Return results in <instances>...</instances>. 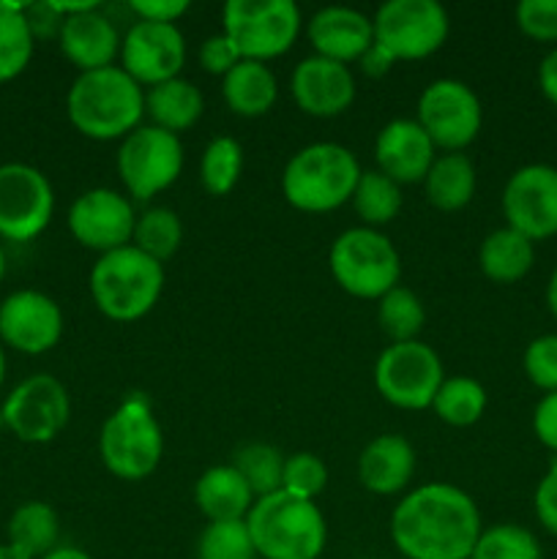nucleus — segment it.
Masks as SVG:
<instances>
[{"mask_svg":"<svg viewBox=\"0 0 557 559\" xmlns=\"http://www.w3.org/2000/svg\"><path fill=\"white\" fill-rule=\"evenodd\" d=\"M481 533L478 506L451 484L418 486L391 513V540L407 559H470Z\"/></svg>","mask_w":557,"mask_h":559,"instance_id":"1","label":"nucleus"},{"mask_svg":"<svg viewBox=\"0 0 557 559\" xmlns=\"http://www.w3.org/2000/svg\"><path fill=\"white\" fill-rule=\"evenodd\" d=\"M66 109L71 126L87 140H123L140 129L145 87L137 85L120 66L85 71L71 82Z\"/></svg>","mask_w":557,"mask_h":559,"instance_id":"2","label":"nucleus"},{"mask_svg":"<svg viewBox=\"0 0 557 559\" xmlns=\"http://www.w3.org/2000/svg\"><path fill=\"white\" fill-rule=\"evenodd\" d=\"M251 544L262 559H320L328 524L317 502L276 491L260 497L246 516Z\"/></svg>","mask_w":557,"mask_h":559,"instance_id":"3","label":"nucleus"},{"mask_svg":"<svg viewBox=\"0 0 557 559\" xmlns=\"http://www.w3.org/2000/svg\"><path fill=\"white\" fill-rule=\"evenodd\" d=\"M360 164L349 147L315 142L295 153L282 173V194L295 211L331 213L353 200Z\"/></svg>","mask_w":557,"mask_h":559,"instance_id":"4","label":"nucleus"},{"mask_svg":"<svg viewBox=\"0 0 557 559\" xmlns=\"http://www.w3.org/2000/svg\"><path fill=\"white\" fill-rule=\"evenodd\" d=\"M164 265L137 246L107 251L91 271V295L107 320L137 322L151 314L164 293Z\"/></svg>","mask_w":557,"mask_h":559,"instance_id":"5","label":"nucleus"},{"mask_svg":"<svg viewBox=\"0 0 557 559\" xmlns=\"http://www.w3.org/2000/svg\"><path fill=\"white\" fill-rule=\"evenodd\" d=\"M98 456L107 473L120 480H145L164 456V435L145 396L126 399L102 426Z\"/></svg>","mask_w":557,"mask_h":559,"instance_id":"6","label":"nucleus"},{"mask_svg":"<svg viewBox=\"0 0 557 559\" xmlns=\"http://www.w3.org/2000/svg\"><path fill=\"white\" fill-rule=\"evenodd\" d=\"M331 273L339 287L353 298L380 300L399 287L402 260L391 240L369 227H353L331 246Z\"/></svg>","mask_w":557,"mask_h":559,"instance_id":"7","label":"nucleus"},{"mask_svg":"<svg viewBox=\"0 0 557 559\" xmlns=\"http://www.w3.org/2000/svg\"><path fill=\"white\" fill-rule=\"evenodd\" d=\"M222 25L240 58L268 63L298 41L300 11L293 0H229Z\"/></svg>","mask_w":557,"mask_h":559,"instance_id":"8","label":"nucleus"},{"mask_svg":"<svg viewBox=\"0 0 557 559\" xmlns=\"http://www.w3.org/2000/svg\"><path fill=\"white\" fill-rule=\"evenodd\" d=\"M375 47L396 60H424L451 33L448 11L437 0H388L371 16Z\"/></svg>","mask_w":557,"mask_h":559,"instance_id":"9","label":"nucleus"},{"mask_svg":"<svg viewBox=\"0 0 557 559\" xmlns=\"http://www.w3.org/2000/svg\"><path fill=\"white\" fill-rule=\"evenodd\" d=\"M183 173V145L178 134L140 126L123 136L118 151V175L129 197L145 202L167 191Z\"/></svg>","mask_w":557,"mask_h":559,"instance_id":"10","label":"nucleus"},{"mask_svg":"<svg viewBox=\"0 0 557 559\" xmlns=\"http://www.w3.org/2000/svg\"><path fill=\"white\" fill-rule=\"evenodd\" d=\"M442 380L440 355L418 338L391 344L375 364L377 393L399 409H429Z\"/></svg>","mask_w":557,"mask_h":559,"instance_id":"11","label":"nucleus"},{"mask_svg":"<svg viewBox=\"0 0 557 559\" xmlns=\"http://www.w3.org/2000/svg\"><path fill=\"white\" fill-rule=\"evenodd\" d=\"M418 126L431 145L446 153H462L473 145L484 123V109L473 87L459 80H435L418 98Z\"/></svg>","mask_w":557,"mask_h":559,"instance_id":"12","label":"nucleus"},{"mask_svg":"<svg viewBox=\"0 0 557 559\" xmlns=\"http://www.w3.org/2000/svg\"><path fill=\"white\" fill-rule=\"evenodd\" d=\"M55 191L47 175L31 164L0 167V238L27 243L49 227Z\"/></svg>","mask_w":557,"mask_h":559,"instance_id":"13","label":"nucleus"},{"mask_svg":"<svg viewBox=\"0 0 557 559\" xmlns=\"http://www.w3.org/2000/svg\"><path fill=\"white\" fill-rule=\"evenodd\" d=\"M71 415L69 391L52 374H33L9 393L3 420L11 435L31 445L52 442L66 429Z\"/></svg>","mask_w":557,"mask_h":559,"instance_id":"14","label":"nucleus"},{"mask_svg":"<svg viewBox=\"0 0 557 559\" xmlns=\"http://www.w3.org/2000/svg\"><path fill=\"white\" fill-rule=\"evenodd\" d=\"M506 227L528 240L557 235V169L549 164H528L508 178L502 189Z\"/></svg>","mask_w":557,"mask_h":559,"instance_id":"15","label":"nucleus"},{"mask_svg":"<svg viewBox=\"0 0 557 559\" xmlns=\"http://www.w3.org/2000/svg\"><path fill=\"white\" fill-rule=\"evenodd\" d=\"M183 63L186 41L178 25L137 20L120 41V69L142 87L175 80Z\"/></svg>","mask_w":557,"mask_h":559,"instance_id":"16","label":"nucleus"},{"mask_svg":"<svg viewBox=\"0 0 557 559\" xmlns=\"http://www.w3.org/2000/svg\"><path fill=\"white\" fill-rule=\"evenodd\" d=\"M137 213L120 191L91 189L76 197L69 207V233L85 249L107 251L131 246Z\"/></svg>","mask_w":557,"mask_h":559,"instance_id":"17","label":"nucleus"},{"mask_svg":"<svg viewBox=\"0 0 557 559\" xmlns=\"http://www.w3.org/2000/svg\"><path fill=\"white\" fill-rule=\"evenodd\" d=\"M63 336V311L36 289L11 293L0 304V338L25 355H44Z\"/></svg>","mask_w":557,"mask_h":559,"instance_id":"18","label":"nucleus"},{"mask_svg":"<svg viewBox=\"0 0 557 559\" xmlns=\"http://www.w3.org/2000/svg\"><path fill=\"white\" fill-rule=\"evenodd\" d=\"M289 93L311 118H336L355 102V80L344 63L311 55L295 66Z\"/></svg>","mask_w":557,"mask_h":559,"instance_id":"19","label":"nucleus"},{"mask_svg":"<svg viewBox=\"0 0 557 559\" xmlns=\"http://www.w3.org/2000/svg\"><path fill=\"white\" fill-rule=\"evenodd\" d=\"M437 147L420 129L418 120L396 118L382 126L375 142V158L382 175L393 183H424L431 164L437 158Z\"/></svg>","mask_w":557,"mask_h":559,"instance_id":"20","label":"nucleus"},{"mask_svg":"<svg viewBox=\"0 0 557 559\" xmlns=\"http://www.w3.org/2000/svg\"><path fill=\"white\" fill-rule=\"evenodd\" d=\"M58 38L66 60L76 66L80 74L112 66V60L120 55V41H123L115 31L112 20L98 9V3H85V9L66 16Z\"/></svg>","mask_w":557,"mask_h":559,"instance_id":"21","label":"nucleus"},{"mask_svg":"<svg viewBox=\"0 0 557 559\" xmlns=\"http://www.w3.org/2000/svg\"><path fill=\"white\" fill-rule=\"evenodd\" d=\"M309 41L315 47V55L336 63H355L369 52L375 44V31H371V20L360 14L358 9H347V5H328L320 9L309 20Z\"/></svg>","mask_w":557,"mask_h":559,"instance_id":"22","label":"nucleus"},{"mask_svg":"<svg viewBox=\"0 0 557 559\" xmlns=\"http://www.w3.org/2000/svg\"><path fill=\"white\" fill-rule=\"evenodd\" d=\"M415 475V451L402 435H380L360 451L358 480L366 491L380 497L407 489Z\"/></svg>","mask_w":557,"mask_h":559,"instance_id":"23","label":"nucleus"},{"mask_svg":"<svg viewBox=\"0 0 557 559\" xmlns=\"http://www.w3.org/2000/svg\"><path fill=\"white\" fill-rule=\"evenodd\" d=\"M194 502L202 516L211 522H244L257 497L233 464L205 469L194 484Z\"/></svg>","mask_w":557,"mask_h":559,"instance_id":"24","label":"nucleus"},{"mask_svg":"<svg viewBox=\"0 0 557 559\" xmlns=\"http://www.w3.org/2000/svg\"><path fill=\"white\" fill-rule=\"evenodd\" d=\"M222 96L229 112L240 118H262L278 98L276 74L265 63L240 60L227 76H222Z\"/></svg>","mask_w":557,"mask_h":559,"instance_id":"25","label":"nucleus"},{"mask_svg":"<svg viewBox=\"0 0 557 559\" xmlns=\"http://www.w3.org/2000/svg\"><path fill=\"white\" fill-rule=\"evenodd\" d=\"M202 109H205V98L200 87L183 76L147 87L145 93V112L151 115L153 126L169 134L189 131L202 118Z\"/></svg>","mask_w":557,"mask_h":559,"instance_id":"26","label":"nucleus"},{"mask_svg":"<svg viewBox=\"0 0 557 559\" xmlns=\"http://www.w3.org/2000/svg\"><path fill=\"white\" fill-rule=\"evenodd\" d=\"M535 262L533 240L519 235L517 229L502 227L484 238L478 249V265L489 282L517 284L530 273Z\"/></svg>","mask_w":557,"mask_h":559,"instance_id":"27","label":"nucleus"},{"mask_svg":"<svg viewBox=\"0 0 557 559\" xmlns=\"http://www.w3.org/2000/svg\"><path fill=\"white\" fill-rule=\"evenodd\" d=\"M424 191L429 205H435L437 211H462L475 197L473 162L464 153H442L435 158L429 175L424 178Z\"/></svg>","mask_w":557,"mask_h":559,"instance_id":"28","label":"nucleus"},{"mask_svg":"<svg viewBox=\"0 0 557 559\" xmlns=\"http://www.w3.org/2000/svg\"><path fill=\"white\" fill-rule=\"evenodd\" d=\"M60 519L58 511L47 502H25L9 519V546L31 559L47 557L58 549Z\"/></svg>","mask_w":557,"mask_h":559,"instance_id":"29","label":"nucleus"},{"mask_svg":"<svg viewBox=\"0 0 557 559\" xmlns=\"http://www.w3.org/2000/svg\"><path fill=\"white\" fill-rule=\"evenodd\" d=\"M349 202H353L355 213L366 227H386L402 211V186L393 183L380 169H366V173H360Z\"/></svg>","mask_w":557,"mask_h":559,"instance_id":"30","label":"nucleus"},{"mask_svg":"<svg viewBox=\"0 0 557 559\" xmlns=\"http://www.w3.org/2000/svg\"><path fill=\"white\" fill-rule=\"evenodd\" d=\"M31 25L25 20V5L0 0V82H9L27 69L33 58Z\"/></svg>","mask_w":557,"mask_h":559,"instance_id":"31","label":"nucleus"},{"mask_svg":"<svg viewBox=\"0 0 557 559\" xmlns=\"http://www.w3.org/2000/svg\"><path fill=\"white\" fill-rule=\"evenodd\" d=\"M431 409L442 424L464 429V426L478 424L481 415H484L486 391L473 377H451V380H442Z\"/></svg>","mask_w":557,"mask_h":559,"instance_id":"32","label":"nucleus"},{"mask_svg":"<svg viewBox=\"0 0 557 559\" xmlns=\"http://www.w3.org/2000/svg\"><path fill=\"white\" fill-rule=\"evenodd\" d=\"M180 240H183V224H180L178 213L169 211V207H151V211L137 216L131 246L145 251L162 265L173 260L175 251L180 249Z\"/></svg>","mask_w":557,"mask_h":559,"instance_id":"33","label":"nucleus"},{"mask_svg":"<svg viewBox=\"0 0 557 559\" xmlns=\"http://www.w3.org/2000/svg\"><path fill=\"white\" fill-rule=\"evenodd\" d=\"M377 322L391 344L415 342L426 325V309L418 295L407 287H393L377 300Z\"/></svg>","mask_w":557,"mask_h":559,"instance_id":"34","label":"nucleus"},{"mask_svg":"<svg viewBox=\"0 0 557 559\" xmlns=\"http://www.w3.org/2000/svg\"><path fill=\"white\" fill-rule=\"evenodd\" d=\"M244 173V147L235 136H216L208 142L200 162V183L211 197H227Z\"/></svg>","mask_w":557,"mask_h":559,"instance_id":"35","label":"nucleus"},{"mask_svg":"<svg viewBox=\"0 0 557 559\" xmlns=\"http://www.w3.org/2000/svg\"><path fill=\"white\" fill-rule=\"evenodd\" d=\"M284 459L282 451L268 442H249V445L238 448L233 456V467L244 475L249 484L251 495L260 497L276 495L282 491V475H284Z\"/></svg>","mask_w":557,"mask_h":559,"instance_id":"36","label":"nucleus"},{"mask_svg":"<svg viewBox=\"0 0 557 559\" xmlns=\"http://www.w3.org/2000/svg\"><path fill=\"white\" fill-rule=\"evenodd\" d=\"M470 559H544L538 538L519 524H497L481 533Z\"/></svg>","mask_w":557,"mask_h":559,"instance_id":"37","label":"nucleus"},{"mask_svg":"<svg viewBox=\"0 0 557 559\" xmlns=\"http://www.w3.org/2000/svg\"><path fill=\"white\" fill-rule=\"evenodd\" d=\"M197 559H257L244 522H211L197 540Z\"/></svg>","mask_w":557,"mask_h":559,"instance_id":"38","label":"nucleus"},{"mask_svg":"<svg viewBox=\"0 0 557 559\" xmlns=\"http://www.w3.org/2000/svg\"><path fill=\"white\" fill-rule=\"evenodd\" d=\"M328 486V467L317 453H293L284 459V475H282V491L300 497V500H311L325 491Z\"/></svg>","mask_w":557,"mask_h":559,"instance_id":"39","label":"nucleus"},{"mask_svg":"<svg viewBox=\"0 0 557 559\" xmlns=\"http://www.w3.org/2000/svg\"><path fill=\"white\" fill-rule=\"evenodd\" d=\"M524 374L535 388L557 393V333L538 336L524 349Z\"/></svg>","mask_w":557,"mask_h":559,"instance_id":"40","label":"nucleus"},{"mask_svg":"<svg viewBox=\"0 0 557 559\" xmlns=\"http://www.w3.org/2000/svg\"><path fill=\"white\" fill-rule=\"evenodd\" d=\"M517 25L533 41H557V0H522L517 5Z\"/></svg>","mask_w":557,"mask_h":559,"instance_id":"41","label":"nucleus"},{"mask_svg":"<svg viewBox=\"0 0 557 559\" xmlns=\"http://www.w3.org/2000/svg\"><path fill=\"white\" fill-rule=\"evenodd\" d=\"M240 52L235 49V44L229 41L224 33H216V36L205 38L200 47V66L208 71V74L227 76L235 66L240 63Z\"/></svg>","mask_w":557,"mask_h":559,"instance_id":"42","label":"nucleus"},{"mask_svg":"<svg viewBox=\"0 0 557 559\" xmlns=\"http://www.w3.org/2000/svg\"><path fill=\"white\" fill-rule=\"evenodd\" d=\"M535 516L544 524L546 533L557 538V456L552 459L549 469L535 489Z\"/></svg>","mask_w":557,"mask_h":559,"instance_id":"43","label":"nucleus"},{"mask_svg":"<svg viewBox=\"0 0 557 559\" xmlns=\"http://www.w3.org/2000/svg\"><path fill=\"white\" fill-rule=\"evenodd\" d=\"M129 9L134 11L137 20L142 22H164V25H175V22L189 11V3H186V0H131Z\"/></svg>","mask_w":557,"mask_h":559,"instance_id":"44","label":"nucleus"},{"mask_svg":"<svg viewBox=\"0 0 557 559\" xmlns=\"http://www.w3.org/2000/svg\"><path fill=\"white\" fill-rule=\"evenodd\" d=\"M533 431L544 448L557 453V393H546L533 413Z\"/></svg>","mask_w":557,"mask_h":559,"instance_id":"45","label":"nucleus"},{"mask_svg":"<svg viewBox=\"0 0 557 559\" xmlns=\"http://www.w3.org/2000/svg\"><path fill=\"white\" fill-rule=\"evenodd\" d=\"M538 85H541V93H544V96L557 107V47L541 60Z\"/></svg>","mask_w":557,"mask_h":559,"instance_id":"46","label":"nucleus"},{"mask_svg":"<svg viewBox=\"0 0 557 559\" xmlns=\"http://www.w3.org/2000/svg\"><path fill=\"white\" fill-rule=\"evenodd\" d=\"M358 63H360V69H364L366 76H386L388 71H391L393 60L388 58L386 52H380V49H377L375 44H371L369 52H366L364 58L358 60Z\"/></svg>","mask_w":557,"mask_h":559,"instance_id":"47","label":"nucleus"},{"mask_svg":"<svg viewBox=\"0 0 557 559\" xmlns=\"http://www.w3.org/2000/svg\"><path fill=\"white\" fill-rule=\"evenodd\" d=\"M42 559H93V557L87 555V551L76 549V546H58V549L49 551V555Z\"/></svg>","mask_w":557,"mask_h":559,"instance_id":"48","label":"nucleus"},{"mask_svg":"<svg viewBox=\"0 0 557 559\" xmlns=\"http://www.w3.org/2000/svg\"><path fill=\"white\" fill-rule=\"evenodd\" d=\"M546 306H549L552 317L557 320V267H555V273L549 276V284H546Z\"/></svg>","mask_w":557,"mask_h":559,"instance_id":"49","label":"nucleus"},{"mask_svg":"<svg viewBox=\"0 0 557 559\" xmlns=\"http://www.w3.org/2000/svg\"><path fill=\"white\" fill-rule=\"evenodd\" d=\"M0 559H31V557L22 555V551H16L14 546L3 544V546H0Z\"/></svg>","mask_w":557,"mask_h":559,"instance_id":"50","label":"nucleus"},{"mask_svg":"<svg viewBox=\"0 0 557 559\" xmlns=\"http://www.w3.org/2000/svg\"><path fill=\"white\" fill-rule=\"evenodd\" d=\"M3 380H5V353L3 347H0V385H3Z\"/></svg>","mask_w":557,"mask_h":559,"instance_id":"51","label":"nucleus"},{"mask_svg":"<svg viewBox=\"0 0 557 559\" xmlns=\"http://www.w3.org/2000/svg\"><path fill=\"white\" fill-rule=\"evenodd\" d=\"M3 276H5V251L3 246H0V282H3Z\"/></svg>","mask_w":557,"mask_h":559,"instance_id":"52","label":"nucleus"}]
</instances>
